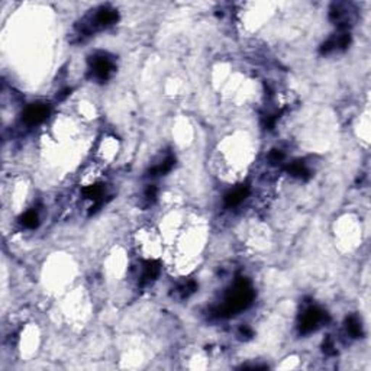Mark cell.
<instances>
[{"instance_id": "obj_1", "label": "cell", "mask_w": 371, "mask_h": 371, "mask_svg": "<svg viewBox=\"0 0 371 371\" xmlns=\"http://www.w3.org/2000/svg\"><path fill=\"white\" fill-rule=\"evenodd\" d=\"M254 297L255 293L251 283L245 277H240L229 289L228 295L225 297V303L219 307L216 313L218 316L222 317L234 316L238 312H242L248 306H251Z\"/></svg>"}, {"instance_id": "obj_2", "label": "cell", "mask_w": 371, "mask_h": 371, "mask_svg": "<svg viewBox=\"0 0 371 371\" xmlns=\"http://www.w3.org/2000/svg\"><path fill=\"white\" fill-rule=\"evenodd\" d=\"M329 320V316L325 310L319 309V307H309L305 312L300 315L299 319V331L302 334H310L313 331H316L317 328L323 323H327Z\"/></svg>"}, {"instance_id": "obj_3", "label": "cell", "mask_w": 371, "mask_h": 371, "mask_svg": "<svg viewBox=\"0 0 371 371\" xmlns=\"http://www.w3.org/2000/svg\"><path fill=\"white\" fill-rule=\"evenodd\" d=\"M90 71L99 81H106L115 71V64L106 54H95L90 57Z\"/></svg>"}, {"instance_id": "obj_4", "label": "cell", "mask_w": 371, "mask_h": 371, "mask_svg": "<svg viewBox=\"0 0 371 371\" xmlns=\"http://www.w3.org/2000/svg\"><path fill=\"white\" fill-rule=\"evenodd\" d=\"M51 113V108L47 103H33L31 106H28L22 115V120L28 125V126H33L38 125L41 122H44Z\"/></svg>"}, {"instance_id": "obj_5", "label": "cell", "mask_w": 371, "mask_h": 371, "mask_svg": "<svg viewBox=\"0 0 371 371\" xmlns=\"http://www.w3.org/2000/svg\"><path fill=\"white\" fill-rule=\"evenodd\" d=\"M351 15L352 12H349V6L347 3H334L331 6V13H329V18L331 21L335 23H338V26L341 29H345L351 25Z\"/></svg>"}, {"instance_id": "obj_6", "label": "cell", "mask_w": 371, "mask_h": 371, "mask_svg": "<svg viewBox=\"0 0 371 371\" xmlns=\"http://www.w3.org/2000/svg\"><path fill=\"white\" fill-rule=\"evenodd\" d=\"M351 42V36L348 32H341L335 36H332L331 39H328L325 44L320 47V53L322 54H331L337 50H345Z\"/></svg>"}, {"instance_id": "obj_7", "label": "cell", "mask_w": 371, "mask_h": 371, "mask_svg": "<svg viewBox=\"0 0 371 371\" xmlns=\"http://www.w3.org/2000/svg\"><path fill=\"white\" fill-rule=\"evenodd\" d=\"M161 271V264L160 261H151L144 262V267H142V275H141V286H147V284L153 283L154 280L160 275Z\"/></svg>"}, {"instance_id": "obj_8", "label": "cell", "mask_w": 371, "mask_h": 371, "mask_svg": "<svg viewBox=\"0 0 371 371\" xmlns=\"http://www.w3.org/2000/svg\"><path fill=\"white\" fill-rule=\"evenodd\" d=\"M248 195H250V187L248 186H240V187L234 189L232 192H229L225 196V205L228 208L237 206V205H240L241 202H244Z\"/></svg>"}, {"instance_id": "obj_9", "label": "cell", "mask_w": 371, "mask_h": 371, "mask_svg": "<svg viewBox=\"0 0 371 371\" xmlns=\"http://www.w3.org/2000/svg\"><path fill=\"white\" fill-rule=\"evenodd\" d=\"M174 164H175L174 157H173V155H168L163 163L155 165L153 168H150V170H148V175H150V177H155V175L167 174L168 171H171V168L174 167Z\"/></svg>"}, {"instance_id": "obj_10", "label": "cell", "mask_w": 371, "mask_h": 371, "mask_svg": "<svg viewBox=\"0 0 371 371\" xmlns=\"http://www.w3.org/2000/svg\"><path fill=\"white\" fill-rule=\"evenodd\" d=\"M345 328L352 338H361L362 337V327H361L360 319L355 315H351L345 319Z\"/></svg>"}, {"instance_id": "obj_11", "label": "cell", "mask_w": 371, "mask_h": 371, "mask_svg": "<svg viewBox=\"0 0 371 371\" xmlns=\"http://www.w3.org/2000/svg\"><path fill=\"white\" fill-rule=\"evenodd\" d=\"M287 173L293 177H297V178H309V175H310V171L303 161H295V163L290 164L287 167Z\"/></svg>"}, {"instance_id": "obj_12", "label": "cell", "mask_w": 371, "mask_h": 371, "mask_svg": "<svg viewBox=\"0 0 371 371\" xmlns=\"http://www.w3.org/2000/svg\"><path fill=\"white\" fill-rule=\"evenodd\" d=\"M21 222L25 228H29V229H33L38 226L39 223V218H38V213L35 210H28L22 218H21Z\"/></svg>"}, {"instance_id": "obj_13", "label": "cell", "mask_w": 371, "mask_h": 371, "mask_svg": "<svg viewBox=\"0 0 371 371\" xmlns=\"http://www.w3.org/2000/svg\"><path fill=\"white\" fill-rule=\"evenodd\" d=\"M197 290V283L195 280H189L186 282L184 284H181L178 287V293H180V297L181 299H187L189 296H192L195 292Z\"/></svg>"}, {"instance_id": "obj_14", "label": "cell", "mask_w": 371, "mask_h": 371, "mask_svg": "<svg viewBox=\"0 0 371 371\" xmlns=\"http://www.w3.org/2000/svg\"><path fill=\"white\" fill-rule=\"evenodd\" d=\"M283 158H284V154H283V151H280V150H273L271 153L268 154V161H270V164H273V165L282 163V161H283Z\"/></svg>"}, {"instance_id": "obj_15", "label": "cell", "mask_w": 371, "mask_h": 371, "mask_svg": "<svg viewBox=\"0 0 371 371\" xmlns=\"http://www.w3.org/2000/svg\"><path fill=\"white\" fill-rule=\"evenodd\" d=\"M144 196H145V200L148 203H153L154 200H155V197H157V187L155 186H148L147 190H145V193H144Z\"/></svg>"}, {"instance_id": "obj_16", "label": "cell", "mask_w": 371, "mask_h": 371, "mask_svg": "<svg viewBox=\"0 0 371 371\" xmlns=\"http://www.w3.org/2000/svg\"><path fill=\"white\" fill-rule=\"evenodd\" d=\"M323 351H325V354H328V355H334L337 351H335V348H334V342H332V339L331 338H328L325 342H323Z\"/></svg>"}, {"instance_id": "obj_17", "label": "cell", "mask_w": 371, "mask_h": 371, "mask_svg": "<svg viewBox=\"0 0 371 371\" xmlns=\"http://www.w3.org/2000/svg\"><path fill=\"white\" fill-rule=\"evenodd\" d=\"M240 334L244 335L245 338H251L252 337V331L248 327H241L240 328Z\"/></svg>"}]
</instances>
